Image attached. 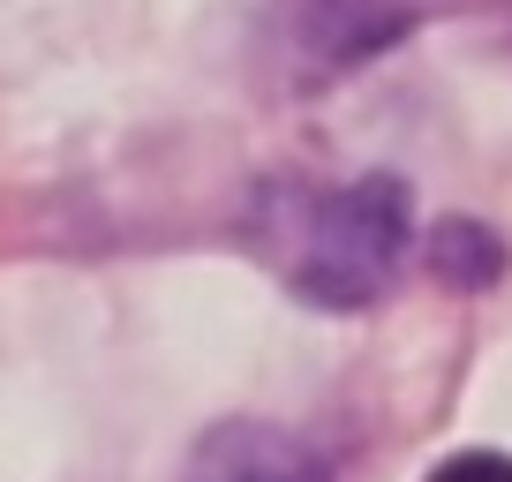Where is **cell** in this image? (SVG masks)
<instances>
[{"label":"cell","mask_w":512,"mask_h":482,"mask_svg":"<svg viewBox=\"0 0 512 482\" xmlns=\"http://www.w3.org/2000/svg\"><path fill=\"white\" fill-rule=\"evenodd\" d=\"M467 8H490V0H287V76L302 91H324V83L354 76L362 61L392 53L400 38H415L422 23L467 16Z\"/></svg>","instance_id":"obj_2"},{"label":"cell","mask_w":512,"mask_h":482,"mask_svg":"<svg viewBox=\"0 0 512 482\" xmlns=\"http://www.w3.org/2000/svg\"><path fill=\"white\" fill-rule=\"evenodd\" d=\"M189 482H332L324 452L294 437L287 422H219L204 445L189 452Z\"/></svg>","instance_id":"obj_3"},{"label":"cell","mask_w":512,"mask_h":482,"mask_svg":"<svg viewBox=\"0 0 512 482\" xmlns=\"http://www.w3.org/2000/svg\"><path fill=\"white\" fill-rule=\"evenodd\" d=\"M422 257H430V279H437V287L482 294L497 272H505V241H497L482 219H437L430 241H422Z\"/></svg>","instance_id":"obj_4"},{"label":"cell","mask_w":512,"mask_h":482,"mask_svg":"<svg viewBox=\"0 0 512 482\" xmlns=\"http://www.w3.org/2000/svg\"><path fill=\"white\" fill-rule=\"evenodd\" d=\"M430 482H512V452H452L430 467Z\"/></svg>","instance_id":"obj_5"},{"label":"cell","mask_w":512,"mask_h":482,"mask_svg":"<svg viewBox=\"0 0 512 482\" xmlns=\"http://www.w3.org/2000/svg\"><path fill=\"white\" fill-rule=\"evenodd\" d=\"M249 257L309 309H369L415 249V196L400 174H264L241 211Z\"/></svg>","instance_id":"obj_1"}]
</instances>
